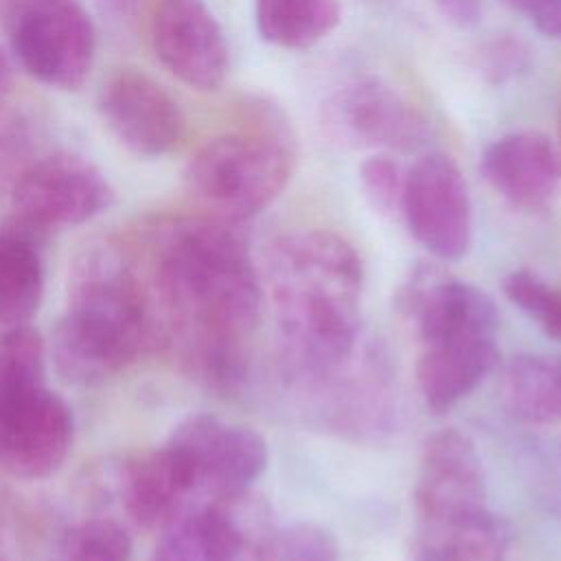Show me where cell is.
<instances>
[{
    "label": "cell",
    "mask_w": 561,
    "mask_h": 561,
    "mask_svg": "<svg viewBox=\"0 0 561 561\" xmlns=\"http://www.w3.org/2000/svg\"><path fill=\"white\" fill-rule=\"evenodd\" d=\"M151 241L156 289L191 375L239 392L263 300L248 243L219 217L169 219Z\"/></svg>",
    "instance_id": "6da1fadb"
},
{
    "label": "cell",
    "mask_w": 561,
    "mask_h": 561,
    "mask_svg": "<svg viewBox=\"0 0 561 561\" xmlns=\"http://www.w3.org/2000/svg\"><path fill=\"white\" fill-rule=\"evenodd\" d=\"M362 280L355 248L335 232L302 230L274 241L267 283L283 342L298 370L327 375L353 355Z\"/></svg>",
    "instance_id": "7a4b0ae2"
},
{
    "label": "cell",
    "mask_w": 561,
    "mask_h": 561,
    "mask_svg": "<svg viewBox=\"0 0 561 561\" xmlns=\"http://www.w3.org/2000/svg\"><path fill=\"white\" fill-rule=\"evenodd\" d=\"M156 342L153 309L129 259L112 241L88 243L72 261L68 309L50 337L57 373L101 383Z\"/></svg>",
    "instance_id": "3957f363"
},
{
    "label": "cell",
    "mask_w": 561,
    "mask_h": 561,
    "mask_svg": "<svg viewBox=\"0 0 561 561\" xmlns=\"http://www.w3.org/2000/svg\"><path fill=\"white\" fill-rule=\"evenodd\" d=\"M399 302L419 329L421 394L432 410H447L495 366L497 307L480 287L445 278L432 265L412 274Z\"/></svg>",
    "instance_id": "277c9868"
},
{
    "label": "cell",
    "mask_w": 561,
    "mask_h": 561,
    "mask_svg": "<svg viewBox=\"0 0 561 561\" xmlns=\"http://www.w3.org/2000/svg\"><path fill=\"white\" fill-rule=\"evenodd\" d=\"M75 436L68 403L46 386V348L31 327L0 335V471L20 480L55 473Z\"/></svg>",
    "instance_id": "5b68a950"
},
{
    "label": "cell",
    "mask_w": 561,
    "mask_h": 561,
    "mask_svg": "<svg viewBox=\"0 0 561 561\" xmlns=\"http://www.w3.org/2000/svg\"><path fill=\"white\" fill-rule=\"evenodd\" d=\"M296 162L289 123L272 105L252 125L204 142L184 167V186L226 221H241L270 206L287 186Z\"/></svg>",
    "instance_id": "8992f818"
},
{
    "label": "cell",
    "mask_w": 561,
    "mask_h": 561,
    "mask_svg": "<svg viewBox=\"0 0 561 561\" xmlns=\"http://www.w3.org/2000/svg\"><path fill=\"white\" fill-rule=\"evenodd\" d=\"M9 44L35 81L77 90L94 64L96 28L81 0H24L11 18Z\"/></svg>",
    "instance_id": "52a82bcc"
},
{
    "label": "cell",
    "mask_w": 561,
    "mask_h": 561,
    "mask_svg": "<svg viewBox=\"0 0 561 561\" xmlns=\"http://www.w3.org/2000/svg\"><path fill=\"white\" fill-rule=\"evenodd\" d=\"M114 188L103 171L72 151H50L26 162L11 184L13 217L39 230L81 226L107 210Z\"/></svg>",
    "instance_id": "ba28073f"
},
{
    "label": "cell",
    "mask_w": 561,
    "mask_h": 561,
    "mask_svg": "<svg viewBox=\"0 0 561 561\" xmlns=\"http://www.w3.org/2000/svg\"><path fill=\"white\" fill-rule=\"evenodd\" d=\"M322 136L340 149L414 151L427 140V123L394 88L379 79H353L320 105Z\"/></svg>",
    "instance_id": "9c48e42d"
},
{
    "label": "cell",
    "mask_w": 561,
    "mask_h": 561,
    "mask_svg": "<svg viewBox=\"0 0 561 561\" xmlns=\"http://www.w3.org/2000/svg\"><path fill=\"white\" fill-rule=\"evenodd\" d=\"M167 445L188 469L199 502L248 491L267 465L259 432L208 412L186 416Z\"/></svg>",
    "instance_id": "30bf717a"
},
{
    "label": "cell",
    "mask_w": 561,
    "mask_h": 561,
    "mask_svg": "<svg viewBox=\"0 0 561 561\" xmlns=\"http://www.w3.org/2000/svg\"><path fill=\"white\" fill-rule=\"evenodd\" d=\"M401 213L412 237L436 259L458 261L473 234L467 182L445 153L421 156L403 180Z\"/></svg>",
    "instance_id": "8fae6325"
},
{
    "label": "cell",
    "mask_w": 561,
    "mask_h": 561,
    "mask_svg": "<svg viewBox=\"0 0 561 561\" xmlns=\"http://www.w3.org/2000/svg\"><path fill=\"white\" fill-rule=\"evenodd\" d=\"M96 110L112 136L140 158L173 151L186 129L178 101L138 68L107 75L96 92Z\"/></svg>",
    "instance_id": "7c38bea8"
},
{
    "label": "cell",
    "mask_w": 561,
    "mask_h": 561,
    "mask_svg": "<svg viewBox=\"0 0 561 561\" xmlns=\"http://www.w3.org/2000/svg\"><path fill=\"white\" fill-rule=\"evenodd\" d=\"M158 61L195 90H217L230 68L221 24L204 0H160L151 15Z\"/></svg>",
    "instance_id": "4fadbf2b"
},
{
    "label": "cell",
    "mask_w": 561,
    "mask_h": 561,
    "mask_svg": "<svg viewBox=\"0 0 561 561\" xmlns=\"http://www.w3.org/2000/svg\"><path fill=\"white\" fill-rule=\"evenodd\" d=\"M414 506L421 524L447 522L486 508L480 456L458 430H440L425 440L414 484Z\"/></svg>",
    "instance_id": "5bb4252c"
},
{
    "label": "cell",
    "mask_w": 561,
    "mask_h": 561,
    "mask_svg": "<svg viewBox=\"0 0 561 561\" xmlns=\"http://www.w3.org/2000/svg\"><path fill=\"white\" fill-rule=\"evenodd\" d=\"M480 171L491 188L522 210L548 206L561 184V156L541 131H513L486 145Z\"/></svg>",
    "instance_id": "9a60e30c"
},
{
    "label": "cell",
    "mask_w": 561,
    "mask_h": 561,
    "mask_svg": "<svg viewBox=\"0 0 561 561\" xmlns=\"http://www.w3.org/2000/svg\"><path fill=\"white\" fill-rule=\"evenodd\" d=\"M116 493L129 519L149 530L164 528L188 506L204 504L195 495L188 469L169 445L125 462Z\"/></svg>",
    "instance_id": "2e32d148"
},
{
    "label": "cell",
    "mask_w": 561,
    "mask_h": 561,
    "mask_svg": "<svg viewBox=\"0 0 561 561\" xmlns=\"http://www.w3.org/2000/svg\"><path fill=\"white\" fill-rule=\"evenodd\" d=\"M213 561H276V535L265 500L248 491L202 504Z\"/></svg>",
    "instance_id": "e0dca14e"
},
{
    "label": "cell",
    "mask_w": 561,
    "mask_h": 561,
    "mask_svg": "<svg viewBox=\"0 0 561 561\" xmlns=\"http://www.w3.org/2000/svg\"><path fill=\"white\" fill-rule=\"evenodd\" d=\"M42 232L11 217L0 224V335L24 327L44 298Z\"/></svg>",
    "instance_id": "ac0fdd59"
},
{
    "label": "cell",
    "mask_w": 561,
    "mask_h": 561,
    "mask_svg": "<svg viewBox=\"0 0 561 561\" xmlns=\"http://www.w3.org/2000/svg\"><path fill=\"white\" fill-rule=\"evenodd\" d=\"M506 546V524L482 508L465 517L421 524L416 554L419 561H500Z\"/></svg>",
    "instance_id": "d6986e66"
},
{
    "label": "cell",
    "mask_w": 561,
    "mask_h": 561,
    "mask_svg": "<svg viewBox=\"0 0 561 561\" xmlns=\"http://www.w3.org/2000/svg\"><path fill=\"white\" fill-rule=\"evenodd\" d=\"M342 18L337 0H254L259 35L280 48H307L327 37Z\"/></svg>",
    "instance_id": "ffe728a7"
},
{
    "label": "cell",
    "mask_w": 561,
    "mask_h": 561,
    "mask_svg": "<svg viewBox=\"0 0 561 561\" xmlns=\"http://www.w3.org/2000/svg\"><path fill=\"white\" fill-rule=\"evenodd\" d=\"M506 399L530 423L561 421V355L524 353L506 368Z\"/></svg>",
    "instance_id": "44dd1931"
},
{
    "label": "cell",
    "mask_w": 561,
    "mask_h": 561,
    "mask_svg": "<svg viewBox=\"0 0 561 561\" xmlns=\"http://www.w3.org/2000/svg\"><path fill=\"white\" fill-rule=\"evenodd\" d=\"M64 552L68 561H129L131 539L118 522L92 517L64 535Z\"/></svg>",
    "instance_id": "7402d4cb"
},
{
    "label": "cell",
    "mask_w": 561,
    "mask_h": 561,
    "mask_svg": "<svg viewBox=\"0 0 561 561\" xmlns=\"http://www.w3.org/2000/svg\"><path fill=\"white\" fill-rule=\"evenodd\" d=\"M502 287L506 298L537 322L548 337L561 340V289L552 287L530 270L511 272Z\"/></svg>",
    "instance_id": "603a6c76"
},
{
    "label": "cell",
    "mask_w": 561,
    "mask_h": 561,
    "mask_svg": "<svg viewBox=\"0 0 561 561\" xmlns=\"http://www.w3.org/2000/svg\"><path fill=\"white\" fill-rule=\"evenodd\" d=\"M162 530L151 561H213L202 526V504L188 506Z\"/></svg>",
    "instance_id": "cb8c5ba5"
},
{
    "label": "cell",
    "mask_w": 561,
    "mask_h": 561,
    "mask_svg": "<svg viewBox=\"0 0 561 561\" xmlns=\"http://www.w3.org/2000/svg\"><path fill=\"white\" fill-rule=\"evenodd\" d=\"M276 561H340V548L327 528L296 522L276 535Z\"/></svg>",
    "instance_id": "d4e9b609"
},
{
    "label": "cell",
    "mask_w": 561,
    "mask_h": 561,
    "mask_svg": "<svg viewBox=\"0 0 561 561\" xmlns=\"http://www.w3.org/2000/svg\"><path fill=\"white\" fill-rule=\"evenodd\" d=\"M403 180L399 164L383 153L370 156L359 167V184L368 199V204L383 215H392L401 210Z\"/></svg>",
    "instance_id": "484cf974"
},
{
    "label": "cell",
    "mask_w": 561,
    "mask_h": 561,
    "mask_svg": "<svg viewBox=\"0 0 561 561\" xmlns=\"http://www.w3.org/2000/svg\"><path fill=\"white\" fill-rule=\"evenodd\" d=\"M530 68L528 46L511 35H497L480 50V70L489 83H506Z\"/></svg>",
    "instance_id": "4316f807"
},
{
    "label": "cell",
    "mask_w": 561,
    "mask_h": 561,
    "mask_svg": "<svg viewBox=\"0 0 561 561\" xmlns=\"http://www.w3.org/2000/svg\"><path fill=\"white\" fill-rule=\"evenodd\" d=\"M524 13L533 26L550 39L561 42V0H504Z\"/></svg>",
    "instance_id": "83f0119b"
},
{
    "label": "cell",
    "mask_w": 561,
    "mask_h": 561,
    "mask_svg": "<svg viewBox=\"0 0 561 561\" xmlns=\"http://www.w3.org/2000/svg\"><path fill=\"white\" fill-rule=\"evenodd\" d=\"M440 15L456 26H473L480 20V0H434Z\"/></svg>",
    "instance_id": "f1b7e54d"
},
{
    "label": "cell",
    "mask_w": 561,
    "mask_h": 561,
    "mask_svg": "<svg viewBox=\"0 0 561 561\" xmlns=\"http://www.w3.org/2000/svg\"><path fill=\"white\" fill-rule=\"evenodd\" d=\"M22 134L13 131V129H4L0 131V173L11 164L15 162L18 153L22 151Z\"/></svg>",
    "instance_id": "f546056e"
},
{
    "label": "cell",
    "mask_w": 561,
    "mask_h": 561,
    "mask_svg": "<svg viewBox=\"0 0 561 561\" xmlns=\"http://www.w3.org/2000/svg\"><path fill=\"white\" fill-rule=\"evenodd\" d=\"M13 83V64L9 55L0 48V103L7 99Z\"/></svg>",
    "instance_id": "4dcf8cb0"
},
{
    "label": "cell",
    "mask_w": 561,
    "mask_h": 561,
    "mask_svg": "<svg viewBox=\"0 0 561 561\" xmlns=\"http://www.w3.org/2000/svg\"><path fill=\"white\" fill-rule=\"evenodd\" d=\"M557 151L561 156V110H559V123H557Z\"/></svg>",
    "instance_id": "1f68e13d"
}]
</instances>
